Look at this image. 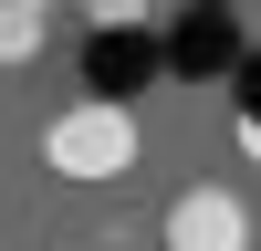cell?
Returning <instances> with one entry per match:
<instances>
[{"label": "cell", "mask_w": 261, "mask_h": 251, "mask_svg": "<svg viewBox=\"0 0 261 251\" xmlns=\"http://www.w3.org/2000/svg\"><path fill=\"white\" fill-rule=\"evenodd\" d=\"M42 32H53V21H32L21 0H0V63H32V53H42Z\"/></svg>", "instance_id": "3957f363"}, {"label": "cell", "mask_w": 261, "mask_h": 251, "mask_svg": "<svg viewBox=\"0 0 261 251\" xmlns=\"http://www.w3.org/2000/svg\"><path fill=\"white\" fill-rule=\"evenodd\" d=\"M42 167L73 178V188L125 178V167H136V115H125V105H73V115H53L42 126Z\"/></svg>", "instance_id": "6da1fadb"}, {"label": "cell", "mask_w": 261, "mask_h": 251, "mask_svg": "<svg viewBox=\"0 0 261 251\" xmlns=\"http://www.w3.org/2000/svg\"><path fill=\"white\" fill-rule=\"evenodd\" d=\"M21 11H32V21H53V11H63V0H21Z\"/></svg>", "instance_id": "8992f818"}, {"label": "cell", "mask_w": 261, "mask_h": 251, "mask_svg": "<svg viewBox=\"0 0 261 251\" xmlns=\"http://www.w3.org/2000/svg\"><path fill=\"white\" fill-rule=\"evenodd\" d=\"M241 146H251V157H261V115H241Z\"/></svg>", "instance_id": "5b68a950"}, {"label": "cell", "mask_w": 261, "mask_h": 251, "mask_svg": "<svg viewBox=\"0 0 261 251\" xmlns=\"http://www.w3.org/2000/svg\"><path fill=\"white\" fill-rule=\"evenodd\" d=\"M84 21L94 32H136V21H157V0H84Z\"/></svg>", "instance_id": "277c9868"}, {"label": "cell", "mask_w": 261, "mask_h": 251, "mask_svg": "<svg viewBox=\"0 0 261 251\" xmlns=\"http://www.w3.org/2000/svg\"><path fill=\"white\" fill-rule=\"evenodd\" d=\"M167 251H251V209L230 188H178L167 199Z\"/></svg>", "instance_id": "7a4b0ae2"}]
</instances>
